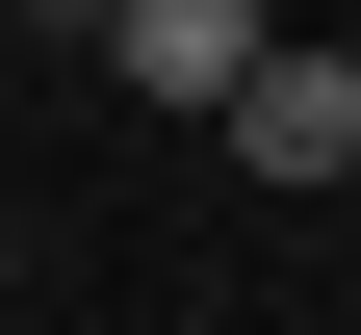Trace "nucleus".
<instances>
[{
  "label": "nucleus",
  "mask_w": 361,
  "mask_h": 335,
  "mask_svg": "<svg viewBox=\"0 0 361 335\" xmlns=\"http://www.w3.org/2000/svg\"><path fill=\"white\" fill-rule=\"evenodd\" d=\"M233 155L258 181H361V52H258L233 78Z\"/></svg>",
  "instance_id": "1"
},
{
  "label": "nucleus",
  "mask_w": 361,
  "mask_h": 335,
  "mask_svg": "<svg viewBox=\"0 0 361 335\" xmlns=\"http://www.w3.org/2000/svg\"><path fill=\"white\" fill-rule=\"evenodd\" d=\"M258 52H284V26H233V0H104V78H155V104H207V129H233Z\"/></svg>",
  "instance_id": "2"
}]
</instances>
